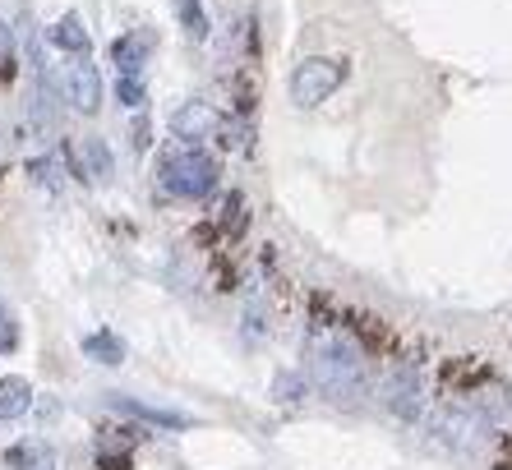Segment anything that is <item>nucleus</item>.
<instances>
[{
	"label": "nucleus",
	"instance_id": "20",
	"mask_svg": "<svg viewBox=\"0 0 512 470\" xmlns=\"http://www.w3.org/2000/svg\"><path fill=\"white\" fill-rule=\"evenodd\" d=\"M102 470H130V457H102Z\"/></svg>",
	"mask_w": 512,
	"mask_h": 470
},
{
	"label": "nucleus",
	"instance_id": "19",
	"mask_svg": "<svg viewBox=\"0 0 512 470\" xmlns=\"http://www.w3.org/2000/svg\"><path fill=\"white\" fill-rule=\"evenodd\" d=\"M0 79H14V33L0 24Z\"/></svg>",
	"mask_w": 512,
	"mask_h": 470
},
{
	"label": "nucleus",
	"instance_id": "13",
	"mask_svg": "<svg viewBox=\"0 0 512 470\" xmlns=\"http://www.w3.org/2000/svg\"><path fill=\"white\" fill-rule=\"evenodd\" d=\"M28 411H33V383L24 374H5L0 378V424L24 420Z\"/></svg>",
	"mask_w": 512,
	"mask_h": 470
},
{
	"label": "nucleus",
	"instance_id": "1",
	"mask_svg": "<svg viewBox=\"0 0 512 470\" xmlns=\"http://www.w3.org/2000/svg\"><path fill=\"white\" fill-rule=\"evenodd\" d=\"M305 360H310L314 388L328 401H360L370 397V360L360 351L351 332L342 328H314L305 341Z\"/></svg>",
	"mask_w": 512,
	"mask_h": 470
},
{
	"label": "nucleus",
	"instance_id": "18",
	"mask_svg": "<svg viewBox=\"0 0 512 470\" xmlns=\"http://www.w3.org/2000/svg\"><path fill=\"white\" fill-rule=\"evenodd\" d=\"M14 346H19V323L10 309H0V355H10Z\"/></svg>",
	"mask_w": 512,
	"mask_h": 470
},
{
	"label": "nucleus",
	"instance_id": "14",
	"mask_svg": "<svg viewBox=\"0 0 512 470\" xmlns=\"http://www.w3.org/2000/svg\"><path fill=\"white\" fill-rule=\"evenodd\" d=\"M79 346H84V355H88V360H97V365H107V369L111 365H125V341H120L116 332H107V328L88 332Z\"/></svg>",
	"mask_w": 512,
	"mask_h": 470
},
{
	"label": "nucleus",
	"instance_id": "8",
	"mask_svg": "<svg viewBox=\"0 0 512 470\" xmlns=\"http://www.w3.org/2000/svg\"><path fill=\"white\" fill-rule=\"evenodd\" d=\"M157 37L148 33V28H130V33H120L116 42H111V60H116V70H134L143 74V65H148V56H153Z\"/></svg>",
	"mask_w": 512,
	"mask_h": 470
},
{
	"label": "nucleus",
	"instance_id": "5",
	"mask_svg": "<svg viewBox=\"0 0 512 470\" xmlns=\"http://www.w3.org/2000/svg\"><path fill=\"white\" fill-rule=\"evenodd\" d=\"M383 406L406 424H416L425 415V388H420V374L411 365L388 369V378H383Z\"/></svg>",
	"mask_w": 512,
	"mask_h": 470
},
{
	"label": "nucleus",
	"instance_id": "6",
	"mask_svg": "<svg viewBox=\"0 0 512 470\" xmlns=\"http://www.w3.org/2000/svg\"><path fill=\"white\" fill-rule=\"evenodd\" d=\"M171 134H176L180 143H199V139H213L217 130H222V116H217V106H208V102H180L176 111H171Z\"/></svg>",
	"mask_w": 512,
	"mask_h": 470
},
{
	"label": "nucleus",
	"instance_id": "4",
	"mask_svg": "<svg viewBox=\"0 0 512 470\" xmlns=\"http://www.w3.org/2000/svg\"><path fill=\"white\" fill-rule=\"evenodd\" d=\"M60 93H65V102H70L74 111L93 116L97 106H102V74H97L93 60L88 56L65 60V70H60Z\"/></svg>",
	"mask_w": 512,
	"mask_h": 470
},
{
	"label": "nucleus",
	"instance_id": "17",
	"mask_svg": "<svg viewBox=\"0 0 512 470\" xmlns=\"http://www.w3.org/2000/svg\"><path fill=\"white\" fill-rule=\"evenodd\" d=\"M263 332H268L263 300H259V291H250V305H245V337H263Z\"/></svg>",
	"mask_w": 512,
	"mask_h": 470
},
{
	"label": "nucleus",
	"instance_id": "3",
	"mask_svg": "<svg viewBox=\"0 0 512 470\" xmlns=\"http://www.w3.org/2000/svg\"><path fill=\"white\" fill-rule=\"evenodd\" d=\"M342 83H346V60L305 56L296 70H291V79H286V97H291V106H300V111H314V106L328 102Z\"/></svg>",
	"mask_w": 512,
	"mask_h": 470
},
{
	"label": "nucleus",
	"instance_id": "10",
	"mask_svg": "<svg viewBox=\"0 0 512 470\" xmlns=\"http://www.w3.org/2000/svg\"><path fill=\"white\" fill-rule=\"evenodd\" d=\"M47 42L56 51H65V56H88L93 51V37H88V24H84V14H60L56 24L47 28Z\"/></svg>",
	"mask_w": 512,
	"mask_h": 470
},
{
	"label": "nucleus",
	"instance_id": "2",
	"mask_svg": "<svg viewBox=\"0 0 512 470\" xmlns=\"http://www.w3.org/2000/svg\"><path fill=\"white\" fill-rule=\"evenodd\" d=\"M217 180H222V166L199 143H180V148H167L157 157V185L167 189L171 199H185V203L208 199L217 189Z\"/></svg>",
	"mask_w": 512,
	"mask_h": 470
},
{
	"label": "nucleus",
	"instance_id": "16",
	"mask_svg": "<svg viewBox=\"0 0 512 470\" xmlns=\"http://www.w3.org/2000/svg\"><path fill=\"white\" fill-rule=\"evenodd\" d=\"M116 102L130 106V111H143V102H148V83H143V74L116 70Z\"/></svg>",
	"mask_w": 512,
	"mask_h": 470
},
{
	"label": "nucleus",
	"instance_id": "9",
	"mask_svg": "<svg viewBox=\"0 0 512 470\" xmlns=\"http://www.w3.org/2000/svg\"><path fill=\"white\" fill-rule=\"evenodd\" d=\"M0 466L5 470H56V447L47 438H19L14 447H5Z\"/></svg>",
	"mask_w": 512,
	"mask_h": 470
},
{
	"label": "nucleus",
	"instance_id": "11",
	"mask_svg": "<svg viewBox=\"0 0 512 470\" xmlns=\"http://www.w3.org/2000/svg\"><path fill=\"white\" fill-rule=\"evenodd\" d=\"M107 401L116 406L120 415H134L143 424H157V429H190V415L167 411V406H148V401H134V397H120V392H107Z\"/></svg>",
	"mask_w": 512,
	"mask_h": 470
},
{
	"label": "nucleus",
	"instance_id": "15",
	"mask_svg": "<svg viewBox=\"0 0 512 470\" xmlns=\"http://www.w3.org/2000/svg\"><path fill=\"white\" fill-rule=\"evenodd\" d=\"M176 19H180V28H185V37H190V42H208V33H213L203 0H176Z\"/></svg>",
	"mask_w": 512,
	"mask_h": 470
},
{
	"label": "nucleus",
	"instance_id": "7",
	"mask_svg": "<svg viewBox=\"0 0 512 470\" xmlns=\"http://www.w3.org/2000/svg\"><path fill=\"white\" fill-rule=\"evenodd\" d=\"M65 157H70V176L74 180H93V185H107L111 171H116V162H111V148L97 134H88L79 148H65Z\"/></svg>",
	"mask_w": 512,
	"mask_h": 470
},
{
	"label": "nucleus",
	"instance_id": "12",
	"mask_svg": "<svg viewBox=\"0 0 512 470\" xmlns=\"http://www.w3.org/2000/svg\"><path fill=\"white\" fill-rule=\"evenodd\" d=\"M65 176H70L65 148H51L47 157H33V162H28V180H33L37 189H47V194H60V189H65Z\"/></svg>",
	"mask_w": 512,
	"mask_h": 470
}]
</instances>
